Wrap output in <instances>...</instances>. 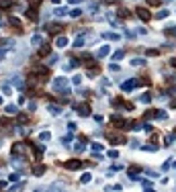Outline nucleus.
<instances>
[{
    "instance_id": "nucleus-12",
    "label": "nucleus",
    "mask_w": 176,
    "mask_h": 192,
    "mask_svg": "<svg viewBox=\"0 0 176 192\" xmlns=\"http://www.w3.org/2000/svg\"><path fill=\"white\" fill-rule=\"evenodd\" d=\"M98 74H100V65H96V64H92L90 68L86 69V76H88V78H94V76H98Z\"/></svg>"
},
{
    "instance_id": "nucleus-35",
    "label": "nucleus",
    "mask_w": 176,
    "mask_h": 192,
    "mask_svg": "<svg viewBox=\"0 0 176 192\" xmlns=\"http://www.w3.org/2000/svg\"><path fill=\"white\" fill-rule=\"evenodd\" d=\"M156 117L160 118V121H164V118H166V113H164V110H156Z\"/></svg>"
},
{
    "instance_id": "nucleus-17",
    "label": "nucleus",
    "mask_w": 176,
    "mask_h": 192,
    "mask_svg": "<svg viewBox=\"0 0 176 192\" xmlns=\"http://www.w3.org/2000/svg\"><path fill=\"white\" fill-rule=\"evenodd\" d=\"M123 104H125V100H123L121 96H117V98H113V106H115V109H121Z\"/></svg>"
},
{
    "instance_id": "nucleus-36",
    "label": "nucleus",
    "mask_w": 176,
    "mask_h": 192,
    "mask_svg": "<svg viewBox=\"0 0 176 192\" xmlns=\"http://www.w3.org/2000/svg\"><path fill=\"white\" fill-rule=\"evenodd\" d=\"M174 141H176V137H174V135H168L164 143H166V145H170V143H174Z\"/></svg>"
},
{
    "instance_id": "nucleus-18",
    "label": "nucleus",
    "mask_w": 176,
    "mask_h": 192,
    "mask_svg": "<svg viewBox=\"0 0 176 192\" xmlns=\"http://www.w3.org/2000/svg\"><path fill=\"white\" fill-rule=\"evenodd\" d=\"M64 15H70V10H68V8H64V6L55 8V16H64Z\"/></svg>"
},
{
    "instance_id": "nucleus-22",
    "label": "nucleus",
    "mask_w": 176,
    "mask_h": 192,
    "mask_svg": "<svg viewBox=\"0 0 176 192\" xmlns=\"http://www.w3.org/2000/svg\"><path fill=\"white\" fill-rule=\"evenodd\" d=\"M103 37H104V39H109V41H115V39H119L121 35H117V33H104Z\"/></svg>"
},
{
    "instance_id": "nucleus-57",
    "label": "nucleus",
    "mask_w": 176,
    "mask_h": 192,
    "mask_svg": "<svg viewBox=\"0 0 176 192\" xmlns=\"http://www.w3.org/2000/svg\"><path fill=\"white\" fill-rule=\"evenodd\" d=\"M0 104H2V96H0Z\"/></svg>"
},
{
    "instance_id": "nucleus-26",
    "label": "nucleus",
    "mask_w": 176,
    "mask_h": 192,
    "mask_svg": "<svg viewBox=\"0 0 176 192\" xmlns=\"http://www.w3.org/2000/svg\"><path fill=\"white\" fill-rule=\"evenodd\" d=\"M146 55H147V57H158V55H160V51H158V49H147Z\"/></svg>"
},
{
    "instance_id": "nucleus-50",
    "label": "nucleus",
    "mask_w": 176,
    "mask_h": 192,
    "mask_svg": "<svg viewBox=\"0 0 176 192\" xmlns=\"http://www.w3.org/2000/svg\"><path fill=\"white\" fill-rule=\"evenodd\" d=\"M82 82V76H74V84H80Z\"/></svg>"
},
{
    "instance_id": "nucleus-1",
    "label": "nucleus",
    "mask_w": 176,
    "mask_h": 192,
    "mask_svg": "<svg viewBox=\"0 0 176 192\" xmlns=\"http://www.w3.org/2000/svg\"><path fill=\"white\" fill-rule=\"evenodd\" d=\"M72 109L80 114V117H90L92 114V109H90V102H74Z\"/></svg>"
},
{
    "instance_id": "nucleus-52",
    "label": "nucleus",
    "mask_w": 176,
    "mask_h": 192,
    "mask_svg": "<svg viewBox=\"0 0 176 192\" xmlns=\"http://www.w3.org/2000/svg\"><path fill=\"white\" fill-rule=\"evenodd\" d=\"M170 109H176V100H170Z\"/></svg>"
},
{
    "instance_id": "nucleus-9",
    "label": "nucleus",
    "mask_w": 176,
    "mask_h": 192,
    "mask_svg": "<svg viewBox=\"0 0 176 192\" xmlns=\"http://www.w3.org/2000/svg\"><path fill=\"white\" fill-rule=\"evenodd\" d=\"M25 149H27V145L23 141L12 143V155H25Z\"/></svg>"
},
{
    "instance_id": "nucleus-14",
    "label": "nucleus",
    "mask_w": 176,
    "mask_h": 192,
    "mask_svg": "<svg viewBox=\"0 0 176 192\" xmlns=\"http://www.w3.org/2000/svg\"><path fill=\"white\" fill-rule=\"evenodd\" d=\"M12 2H15V0H0V10H8V8H12Z\"/></svg>"
},
{
    "instance_id": "nucleus-37",
    "label": "nucleus",
    "mask_w": 176,
    "mask_h": 192,
    "mask_svg": "<svg viewBox=\"0 0 176 192\" xmlns=\"http://www.w3.org/2000/svg\"><path fill=\"white\" fill-rule=\"evenodd\" d=\"M147 4H150V6H160L162 0H147Z\"/></svg>"
},
{
    "instance_id": "nucleus-40",
    "label": "nucleus",
    "mask_w": 176,
    "mask_h": 192,
    "mask_svg": "<svg viewBox=\"0 0 176 192\" xmlns=\"http://www.w3.org/2000/svg\"><path fill=\"white\" fill-rule=\"evenodd\" d=\"M21 188H25V182H19V184H15V186L10 188V190H21Z\"/></svg>"
},
{
    "instance_id": "nucleus-41",
    "label": "nucleus",
    "mask_w": 176,
    "mask_h": 192,
    "mask_svg": "<svg viewBox=\"0 0 176 192\" xmlns=\"http://www.w3.org/2000/svg\"><path fill=\"white\" fill-rule=\"evenodd\" d=\"M19 180V174H10L8 176V182H16Z\"/></svg>"
},
{
    "instance_id": "nucleus-13",
    "label": "nucleus",
    "mask_w": 176,
    "mask_h": 192,
    "mask_svg": "<svg viewBox=\"0 0 176 192\" xmlns=\"http://www.w3.org/2000/svg\"><path fill=\"white\" fill-rule=\"evenodd\" d=\"M45 170H47V167H45L43 163H37V166H35L33 170H31V172H33V176H43V174H45Z\"/></svg>"
},
{
    "instance_id": "nucleus-2",
    "label": "nucleus",
    "mask_w": 176,
    "mask_h": 192,
    "mask_svg": "<svg viewBox=\"0 0 176 192\" xmlns=\"http://www.w3.org/2000/svg\"><path fill=\"white\" fill-rule=\"evenodd\" d=\"M53 90L55 92H62V94H68V80L66 78H55L53 80Z\"/></svg>"
},
{
    "instance_id": "nucleus-3",
    "label": "nucleus",
    "mask_w": 176,
    "mask_h": 192,
    "mask_svg": "<svg viewBox=\"0 0 176 192\" xmlns=\"http://www.w3.org/2000/svg\"><path fill=\"white\" fill-rule=\"evenodd\" d=\"M135 15H137V19L143 20V23H150V20H152V12H150L146 6H137V8H135Z\"/></svg>"
},
{
    "instance_id": "nucleus-58",
    "label": "nucleus",
    "mask_w": 176,
    "mask_h": 192,
    "mask_svg": "<svg viewBox=\"0 0 176 192\" xmlns=\"http://www.w3.org/2000/svg\"><path fill=\"white\" fill-rule=\"evenodd\" d=\"M166 2H170V0H166Z\"/></svg>"
},
{
    "instance_id": "nucleus-55",
    "label": "nucleus",
    "mask_w": 176,
    "mask_h": 192,
    "mask_svg": "<svg viewBox=\"0 0 176 192\" xmlns=\"http://www.w3.org/2000/svg\"><path fill=\"white\" fill-rule=\"evenodd\" d=\"M51 2H53V4H59V0H51Z\"/></svg>"
},
{
    "instance_id": "nucleus-47",
    "label": "nucleus",
    "mask_w": 176,
    "mask_h": 192,
    "mask_svg": "<svg viewBox=\"0 0 176 192\" xmlns=\"http://www.w3.org/2000/svg\"><path fill=\"white\" fill-rule=\"evenodd\" d=\"M143 64H146V61H143V59H133V65H143Z\"/></svg>"
},
{
    "instance_id": "nucleus-29",
    "label": "nucleus",
    "mask_w": 176,
    "mask_h": 192,
    "mask_svg": "<svg viewBox=\"0 0 176 192\" xmlns=\"http://www.w3.org/2000/svg\"><path fill=\"white\" fill-rule=\"evenodd\" d=\"M143 151H156V149H158V145H156V143H154V145H143Z\"/></svg>"
},
{
    "instance_id": "nucleus-11",
    "label": "nucleus",
    "mask_w": 176,
    "mask_h": 192,
    "mask_svg": "<svg viewBox=\"0 0 176 192\" xmlns=\"http://www.w3.org/2000/svg\"><path fill=\"white\" fill-rule=\"evenodd\" d=\"M49 53H51V45L41 43V47H39V51H37V55H39V57H47Z\"/></svg>"
},
{
    "instance_id": "nucleus-46",
    "label": "nucleus",
    "mask_w": 176,
    "mask_h": 192,
    "mask_svg": "<svg viewBox=\"0 0 176 192\" xmlns=\"http://www.w3.org/2000/svg\"><path fill=\"white\" fill-rule=\"evenodd\" d=\"M92 149H94V151H100V149H103V145H100V143H92Z\"/></svg>"
},
{
    "instance_id": "nucleus-10",
    "label": "nucleus",
    "mask_w": 176,
    "mask_h": 192,
    "mask_svg": "<svg viewBox=\"0 0 176 192\" xmlns=\"http://www.w3.org/2000/svg\"><path fill=\"white\" fill-rule=\"evenodd\" d=\"M135 84H137V80H125V82H123L121 84V90H123V92H131V90L133 88H135Z\"/></svg>"
},
{
    "instance_id": "nucleus-23",
    "label": "nucleus",
    "mask_w": 176,
    "mask_h": 192,
    "mask_svg": "<svg viewBox=\"0 0 176 192\" xmlns=\"http://www.w3.org/2000/svg\"><path fill=\"white\" fill-rule=\"evenodd\" d=\"M123 57H125V53H123L121 49H119V51H115V53H113V61H119V59H123Z\"/></svg>"
},
{
    "instance_id": "nucleus-31",
    "label": "nucleus",
    "mask_w": 176,
    "mask_h": 192,
    "mask_svg": "<svg viewBox=\"0 0 176 192\" xmlns=\"http://www.w3.org/2000/svg\"><path fill=\"white\" fill-rule=\"evenodd\" d=\"M49 137H51V133H47V131H43V133L39 135V139H41V141H49Z\"/></svg>"
},
{
    "instance_id": "nucleus-45",
    "label": "nucleus",
    "mask_w": 176,
    "mask_h": 192,
    "mask_svg": "<svg viewBox=\"0 0 176 192\" xmlns=\"http://www.w3.org/2000/svg\"><path fill=\"white\" fill-rule=\"evenodd\" d=\"M164 16H168V10H160L158 12V19H164Z\"/></svg>"
},
{
    "instance_id": "nucleus-15",
    "label": "nucleus",
    "mask_w": 176,
    "mask_h": 192,
    "mask_svg": "<svg viewBox=\"0 0 176 192\" xmlns=\"http://www.w3.org/2000/svg\"><path fill=\"white\" fill-rule=\"evenodd\" d=\"M84 43H86V35H80L78 39L74 41V47H82V45H84Z\"/></svg>"
},
{
    "instance_id": "nucleus-8",
    "label": "nucleus",
    "mask_w": 176,
    "mask_h": 192,
    "mask_svg": "<svg viewBox=\"0 0 176 192\" xmlns=\"http://www.w3.org/2000/svg\"><path fill=\"white\" fill-rule=\"evenodd\" d=\"M25 16L29 20H39V8H35V6H29V8L25 10Z\"/></svg>"
},
{
    "instance_id": "nucleus-30",
    "label": "nucleus",
    "mask_w": 176,
    "mask_h": 192,
    "mask_svg": "<svg viewBox=\"0 0 176 192\" xmlns=\"http://www.w3.org/2000/svg\"><path fill=\"white\" fill-rule=\"evenodd\" d=\"M139 100H141V102H150V100H152V96H150V92H146V94H141V98H139Z\"/></svg>"
},
{
    "instance_id": "nucleus-19",
    "label": "nucleus",
    "mask_w": 176,
    "mask_h": 192,
    "mask_svg": "<svg viewBox=\"0 0 176 192\" xmlns=\"http://www.w3.org/2000/svg\"><path fill=\"white\" fill-rule=\"evenodd\" d=\"M109 53H111L109 45H104V47H100V49H98V57H104V55H109Z\"/></svg>"
},
{
    "instance_id": "nucleus-32",
    "label": "nucleus",
    "mask_w": 176,
    "mask_h": 192,
    "mask_svg": "<svg viewBox=\"0 0 176 192\" xmlns=\"http://www.w3.org/2000/svg\"><path fill=\"white\" fill-rule=\"evenodd\" d=\"M90 180H92V176H90V174H82V178H80V182H90Z\"/></svg>"
},
{
    "instance_id": "nucleus-56",
    "label": "nucleus",
    "mask_w": 176,
    "mask_h": 192,
    "mask_svg": "<svg viewBox=\"0 0 176 192\" xmlns=\"http://www.w3.org/2000/svg\"><path fill=\"white\" fill-rule=\"evenodd\" d=\"M0 166H4V159H0Z\"/></svg>"
},
{
    "instance_id": "nucleus-44",
    "label": "nucleus",
    "mask_w": 176,
    "mask_h": 192,
    "mask_svg": "<svg viewBox=\"0 0 176 192\" xmlns=\"http://www.w3.org/2000/svg\"><path fill=\"white\" fill-rule=\"evenodd\" d=\"M143 188H146V190H150V188H152V182H150V180H143Z\"/></svg>"
},
{
    "instance_id": "nucleus-54",
    "label": "nucleus",
    "mask_w": 176,
    "mask_h": 192,
    "mask_svg": "<svg viewBox=\"0 0 176 192\" xmlns=\"http://www.w3.org/2000/svg\"><path fill=\"white\" fill-rule=\"evenodd\" d=\"M170 64H172V65H174V68H176V57H174V59H170Z\"/></svg>"
},
{
    "instance_id": "nucleus-51",
    "label": "nucleus",
    "mask_w": 176,
    "mask_h": 192,
    "mask_svg": "<svg viewBox=\"0 0 176 192\" xmlns=\"http://www.w3.org/2000/svg\"><path fill=\"white\" fill-rule=\"evenodd\" d=\"M4 188H6V182L2 180V182H0V190H4Z\"/></svg>"
},
{
    "instance_id": "nucleus-27",
    "label": "nucleus",
    "mask_w": 176,
    "mask_h": 192,
    "mask_svg": "<svg viewBox=\"0 0 176 192\" xmlns=\"http://www.w3.org/2000/svg\"><path fill=\"white\" fill-rule=\"evenodd\" d=\"M49 113H51V114H59V113H62V106H53V104H51V106H49Z\"/></svg>"
},
{
    "instance_id": "nucleus-28",
    "label": "nucleus",
    "mask_w": 176,
    "mask_h": 192,
    "mask_svg": "<svg viewBox=\"0 0 176 192\" xmlns=\"http://www.w3.org/2000/svg\"><path fill=\"white\" fill-rule=\"evenodd\" d=\"M27 2H29V6H35V8H39L43 0H27Z\"/></svg>"
},
{
    "instance_id": "nucleus-38",
    "label": "nucleus",
    "mask_w": 176,
    "mask_h": 192,
    "mask_svg": "<svg viewBox=\"0 0 176 192\" xmlns=\"http://www.w3.org/2000/svg\"><path fill=\"white\" fill-rule=\"evenodd\" d=\"M70 15H72V16H80V15H82V10H80V8H74V10H70Z\"/></svg>"
},
{
    "instance_id": "nucleus-20",
    "label": "nucleus",
    "mask_w": 176,
    "mask_h": 192,
    "mask_svg": "<svg viewBox=\"0 0 176 192\" xmlns=\"http://www.w3.org/2000/svg\"><path fill=\"white\" fill-rule=\"evenodd\" d=\"M55 45H58V47H66V45H68V39H66V37H58V39H55Z\"/></svg>"
},
{
    "instance_id": "nucleus-4",
    "label": "nucleus",
    "mask_w": 176,
    "mask_h": 192,
    "mask_svg": "<svg viewBox=\"0 0 176 192\" xmlns=\"http://www.w3.org/2000/svg\"><path fill=\"white\" fill-rule=\"evenodd\" d=\"M82 166H84V163L80 162V159H76V158H74V159H68V162L64 163V167H66V170H70V172H78Z\"/></svg>"
},
{
    "instance_id": "nucleus-39",
    "label": "nucleus",
    "mask_w": 176,
    "mask_h": 192,
    "mask_svg": "<svg viewBox=\"0 0 176 192\" xmlns=\"http://www.w3.org/2000/svg\"><path fill=\"white\" fill-rule=\"evenodd\" d=\"M6 113H8V114H15V113H16V106H12V104H10V106H6Z\"/></svg>"
},
{
    "instance_id": "nucleus-34",
    "label": "nucleus",
    "mask_w": 176,
    "mask_h": 192,
    "mask_svg": "<svg viewBox=\"0 0 176 192\" xmlns=\"http://www.w3.org/2000/svg\"><path fill=\"white\" fill-rule=\"evenodd\" d=\"M41 43H43V39H41L39 35H35V37H33V45H41Z\"/></svg>"
},
{
    "instance_id": "nucleus-33",
    "label": "nucleus",
    "mask_w": 176,
    "mask_h": 192,
    "mask_svg": "<svg viewBox=\"0 0 176 192\" xmlns=\"http://www.w3.org/2000/svg\"><path fill=\"white\" fill-rule=\"evenodd\" d=\"M109 158H113V159L119 158V151H117V149H109Z\"/></svg>"
},
{
    "instance_id": "nucleus-25",
    "label": "nucleus",
    "mask_w": 176,
    "mask_h": 192,
    "mask_svg": "<svg viewBox=\"0 0 176 192\" xmlns=\"http://www.w3.org/2000/svg\"><path fill=\"white\" fill-rule=\"evenodd\" d=\"M152 117H156V109H147L143 113V118H152Z\"/></svg>"
},
{
    "instance_id": "nucleus-5",
    "label": "nucleus",
    "mask_w": 176,
    "mask_h": 192,
    "mask_svg": "<svg viewBox=\"0 0 176 192\" xmlns=\"http://www.w3.org/2000/svg\"><path fill=\"white\" fill-rule=\"evenodd\" d=\"M45 31H47L49 35H59L64 31V25H62V23H49V25L45 27Z\"/></svg>"
},
{
    "instance_id": "nucleus-7",
    "label": "nucleus",
    "mask_w": 176,
    "mask_h": 192,
    "mask_svg": "<svg viewBox=\"0 0 176 192\" xmlns=\"http://www.w3.org/2000/svg\"><path fill=\"white\" fill-rule=\"evenodd\" d=\"M111 125L115 129H123V127H127V121L123 117H119V114H115V117H111Z\"/></svg>"
},
{
    "instance_id": "nucleus-6",
    "label": "nucleus",
    "mask_w": 176,
    "mask_h": 192,
    "mask_svg": "<svg viewBox=\"0 0 176 192\" xmlns=\"http://www.w3.org/2000/svg\"><path fill=\"white\" fill-rule=\"evenodd\" d=\"M107 141H109V143H113V145H119V143H127V137H125V135L109 133V135H107Z\"/></svg>"
},
{
    "instance_id": "nucleus-42",
    "label": "nucleus",
    "mask_w": 176,
    "mask_h": 192,
    "mask_svg": "<svg viewBox=\"0 0 176 192\" xmlns=\"http://www.w3.org/2000/svg\"><path fill=\"white\" fill-rule=\"evenodd\" d=\"M107 190H121V184H113V186H107Z\"/></svg>"
},
{
    "instance_id": "nucleus-24",
    "label": "nucleus",
    "mask_w": 176,
    "mask_h": 192,
    "mask_svg": "<svg viewBox=\"0 0 176 192\" xmlns=\"http://www.w3.org/2000/svg\"><path fill=\"white\" fill-rule=\"evenodd\" d=\"M137 84H143V86H150V78H147V76H139V78H137Z\"/></svg>"
},
{
    "instance_id": "nucleus-16",
    "label": "nucleus",
    "mask_w": 176,
    "mask_h": 192,
    "mask_svg": "<svg viewBox=\"0 0 176 192\" xmlns=\"http://www.w3.org/2000/svg\"><path fill=\"white\" fill-rule=\"evenodd\" d=\"M119 16H121V19H129V16H131V12H129L125 6H121V8H119Z\"/></svg>"
},
{
    "instance_id": "nucleus-43",
    "label": "nucleus",
    "mask_w": 176,
    "mask_h": 192,
    "mask_svg": "<svg viewBox=\"0 0 176 192\" xmlns=\"http://www.w3.org/2000/svg\"><path fill=\"white\" fill-rule=\"evenodd\" d=\"M2 92H4V94H6V96H8V94H10V92H12V90H10V88H8V84H4V86H2Z\"/></svg>"
},
{
    "instance_id": "nucleus-21",
    "label": "nucleus",
    "mask_w": 176,
    "mask_h": 192,
    "mask_svg": "<svg viewBox=\"0 0 176 192\" xmlns=\"http://www.w3.org/2000/svg\"><path fill=\"white\" fill-rule=\"evenodd\" d=\"M27 121H29V114L27 113H21L19 117H16V123H27Z\"/></svg>"
},
{
    "instance_id": "nucleus-48",
    "label": "nucleus",
    "mask_w": 176,
    "mask_h": 192,
    "mask_svg": "<svg viewBox=\"0 0 176 192\" xmlns=\"http://www.w3.org/2000/svg\"><path fill=\"white\" fill-rule=\"evenodd\" d=\"M123 106H125V109H127V110H133V102H125V104H123Z\"/></svg>"
},
{
    "instance_id": "nucleus-49",
    "label": "nucleus",
    "mask_w": 176,
    "mask_h": 192,
    "mask_svg": "<svg viewBox=\"0 0 176 192\" xmlns=\"http://www.w3.org/2000/svg\"><path fill=\"white\" fill-rule=\"evenodd\" d=\"M109 69H111V72H119V65L117 64H111V68H109Z\"/></svg>"
},
{
    "instance_id": "nucleus-53",
    "label": "nucleus",
    "mask_w": 176,
    "mask_h": 192,
    "mask_svg": "<svg viewBox=\"0 0 176 192\" xmlns=\"http://www.w3.org/2000/svg\"><path fill=\"white\" fill-rule=\"evenodd\" d=\"M68 2H70V4H78L80 0H68Z\"/></svg>"
}]
</instances>
